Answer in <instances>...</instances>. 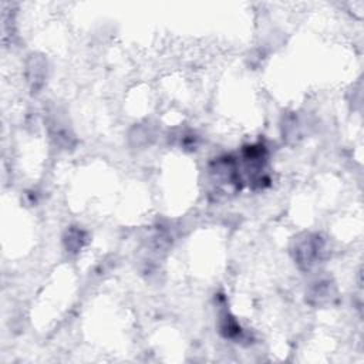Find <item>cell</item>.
<instances>
[{
  "mask_svg": "<svg viewBox=\"0 0 364 364\" xmlns=\"http://www.w3.org/2000/svg\"><path fill=\"white\" fill-rule=\"evenodd\" d=\"M324 252H326L324 242L320 236L304 235L301 239L296 240L294 259L301 269L309 270L316 263H318V260L323 259Z\"/></svg>",
  "mask_w": 364,
  "mask_h": 364,
  "instance_id": "1",
  "label": "cell"
},
{
  "mask_svg": "<svg viewBox=\"0 0 364 364\" xmlns=\"http://www.w3.org/2000/svg\"><path fill=\"white\" fill-rule=\"evenodd\" d=\"M212 182L218 188L223 189H239L240 188V175L237 171V164L232 156L218 158L210 166Z\"/></svg>",
  "mask_w": 364,
  "mask_h": 364,
  "instance_id": "2",
  "label": "cell"
}]
</instances>
